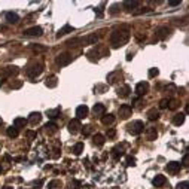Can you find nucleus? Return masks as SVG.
<instances>
[{"mask_svg":"<svg viewBox=\"0 0 189 189\" xmlns=\"http://www.w3.org/2000/svg\"><path fill=\"white\" fill-rule=\"evenodd\" d=\"M130 30L128 28H118V30H115V31H112V34H110V39H109V42H110V46L112 48H121L124 46V45H127V42L130 40Z\"/></svg>","mask_w":189,"mask_h":189,"instance_id":"obj_1","label":"nucleus"},{"mask_svg":"<svg viewBox=\"0 0 189 189\" xmlns=\"http://www.w3.org/2000/svg\"><path fill=\"white\" fill-rule=\"evenodd\" d=\"M42 72H43V63H37V61H34V63H31L30 66L27 67V70H26V73H27L28 78H31V79H34V78H37L39 74H42Z\"/></svg>","mask_w":189,"mask_h":189,"instance_id":"obj_2","label":"nucleus"},{"mask_svg":"<svg viewBox=\"0 0 189 189\" xmlns=\"http://www.w3.org/2000/svg\"><path fill=\"white\" fill-rule=\"evenodd\" d=\"M127 128H128V133L133 135H139L143 133V130H144V124L142 121H133L131 124L127 125Z\"/></svg>","mask_w":189,"mask_h":189,"instance_id":"obj_3","label":"nucleus"},{"mask_svg":"<svg viewBox=\"0 0 189 189\" xmlns=\"http://www.w3.org/2000/svg\"><path fill=\"white\" fill-rule=\"evenodd\" d=\"M18 72L20 70H18V67H15V66H7V67L2 69V72H0V82H5V79L18 74Z\"/></svg>","mask_w":189,"mask_h":189,"instance_id":"obj_4","label":"nucleus"},{"mask_svg":"<svg viewBox=\"0 0 189 189\" xmlns=\"http://www.w3.org/2000/svg\"><path fill=\"white\" fill-rule=\"evenodd\" d=\"M72 60H73V57L69 54V52H61V54H58L57 58H55V61H57L58 66H67V64L72 63Z\"/></svg>","mask_w":189,"mask_h":189,"instance_id":"obj_5","label":"nucleus"},{"mask_svg":"<svg viewBox=\"0 0 189 189\" xmlns=\"http://www.w3.org/2000/svg\"><path fill=\"white\" fill-rule=\"evenodd\" d=\"M98 39H100V36L97 33H91V34H88L87 37L79 39V42H81L82 45H95V43L98 42Z\"/></svg>","mask_w":189,"mask_h":189,"instance_id":"obj_6","label":"nucleus"},{"mask_svg":"<svg viewBox=\"0 0 189 189\" xmlns=\"http://www.w3.org/2000/svg\"><path fill=\"white\" fill-rule=\"evenodd\" d=\"M118 113H119L121 119H128L130 116H131V113H133V109L128 104H122L121 107H119V110H118Z\"/></svg>","mask_w":189,"mask_h":189,"instance_id":"obj_7","label":"nucleus"},{"mask_svg":"<svg viewBox=\"0 0 189 189\" xmlns=\"http://www.w3.org/2000/svg\"><path fill=\"white\" fill-rule=\"evenodd\" d=\"M148 91H149V83L148 82H139V83L135 85V94L139 95V97L144 95Z\"/></svg>","mask_w":189,"mask_h":189,"instance_id":"obj_8","label":"nucleus"},{"mask_svg":"<svg viewBox=\"0 0 189 189\" xmlns=\"http://www.w3.org/2000/svg\"><path fill=\"white\" fill-rule=\"evenodd\" d=\"M118 81H122V73L121 70H116V72H112V73L107 74V82L109 83H116Z\"/></svg>","mask_w":189,"mask_h":189,"instance_id":"obj_9","label":"nucleus"},{"mask_svg":"<svg viewBox=\"0 0 189 189\" xmlns=\"http://www.w3.org/2000/svg\"><path fill=\"white\" fill-rule=\"evenodd\" d=\"M42 33H43V30H42V27H31V28H27L26 31H24V34L26 36H30V37H36V36H42Z\"/></svg>","mask_w":189,"mask_h":189,"instance_id":"obj_10","label":"nucleus"},{"mask_svg":"<svg viewBox=\"0 0 189 189\" xmlns=\"http://www.w3.org/2000/svg\"><path fill=\"white\" fill-rule=\"evenodd\" d=\"M69 131L70 133H73V134H76L79 130L82 128V125H81V122H79V119H72V121L69 122Z\"/></svg>","mask_w":189,"mask_h":189,"instance_id":"obj_11","label":"nucleus"},{"mask_svg":"<svg viewBox=\"0 0 189 189\" xmlns=\"http://www.w3.org/2000/svg\"><path fill=\"white\" fill-rule=\"evenodd\" d=\"M180 167H182V165H180V162L171 161V162H168V164H167V167H165V170L168 171L170 174H176V173H177V171L180 170Z\"/></svg>","mask_w":189,"mask_h":189,"instance_id":"obj_12","label":"nucleus"},{"mask_svg":"<svg viewBox=\"0 0 189 189\" xmlns=\"http://www.w3.org/2000/svg\"><path fill=\"white\" fill-rule=\"evenodd\" d=\"M168 34H170L168 27H159L155 31V37L156 39H165V37H168Z\"/></svg>","mask_w":189,"mask_h":189,"instance_id":"obj_13","label":"nucleus"},{"mask_svg":"<svg viewBox=\"0 0 189 189\" xmlns=\"http://www.w3.org/2000/svg\"><path fill=\"white\" fill-rule=\"evenodd\" d=\"M89 113V109L87 106H79V107L76 109V116H78V119H85Z\"/></svg>","mask_w":189,"mask_h":189,"instance_id":"obj_14","label":"nucleus"},{"mask_svg":"<svg viewBox=\"0 0 189 189\" xmlns=\"http://www.w3.org/2000/svg\"><path fill=\"white\" fill-rule=\"evenodd\" d=\"M92 113L97 116H103L106 115V107H104V104H102V103H97L94 107H92Z\"/></svg>","mask_w":189,"mask_h":189,"instance_id":"obj_15","label":"nucleus"},{"mask_svg":"<svg viewBox=\"0 0 189 189\" xmlns=\"http://www.w3.org/2000/svg\"><path fill=\"white\" fill-rule=\"evenodd\" d=\"M156 137H158V131H156V128L149 127V128L146 130V139H148L149 142H154V140H156Z\"/></svg>","mask_w":189,"mask_h":189,"instance_id":"obj_16","label":"nucleus"},{"mask_svg":"<svg viewBox=\"0 0 189 189\" xmlns=\"http://www.w3.org/2000/svg\"><path fill=\"white\" fill-rule=\"evenodd\" d=\"M131 92V88L128 85H122L119 89H118V97H121V98H127Z\"/></svg>","mask_w":189,"mask_h":189,"instance_id":"obj_17","label":"nucleus"},{"mask_svg":"<svg viewBox=\"0 0 189 189\" xmlns=\"http://www.w3.org/2000/svg\"><path fill=\"white\" fill-rule=\"evenodd\" d=\"M40 119H42V113H39V112H33V113H30L27 122L36 125V124H39V122H40Z\"/></svg>","mask_w":189,"mask_h":189,"instance_id":"obj_18","label":"nucleus"},{"mask_svg":"<svg viewBox=\"0 0 189 189\" xmlns=\"http://www.w3.org/2000/svg\"><path fill=\"white\" fill-rule=\"evenodd\" d=\"M165 182H167V179H165V176H161V174H158L152 180V185L154 186H156V188H159V186H162V185H165Z\"/></svg>","mask_w":189,"mask_h":189,"instance_id":"obj_19","label":"nucleus"},{"mask_svg":"<svg viewBox=\"0 0 189 189\" xmlns=\"http://www.w3.org/2000/svg\"><path fill=\"white\" fill-rule=\"evenodd\" d=\"M57 130H58V125L55 122H48L45 125V131L48 134H54V133H57Z\"/></svg>","mask_w":189,"mask_h":189,"instance_id":"obj_20","label":"nucleus"},{"mask_svg":"<svg viewBox=\"0 0 189 189\" xmlns=\"http://www.w3.org/2000/svg\"><path fill=\"white\" fill-rule=\"evenodd\" d=\"M124 155V146H116V148L112 149V156H113V159H119L121 156Z\"/></svg>","mask_w":189,"mask_h":189,"instance_id":"obj_21","label":"nucleus"},{"mask_svg":"<svg viewBox=\"0 0 189 189\" xmlns=\"http://www.w3.org/2000/svg\"><path fill=\"white\" fill-rule=\"evenodd\" d=\"M113 122H115V116L112 115V113L102 116V124H103V125H112Z\"/></svg>","mask_w":189,"mask_h":189,"instance_id":"obj_22","label":"nucleus"},{"mask_svg":"<svg viewBox=\"0 0 189 189\" xmlns=\"http://www.w3.org/2000/svg\"><path fill=\"white\" fill-rule=\"evenodd\" d=\"M185 113H177V115H174V118H173V124H174L176 127H180L183 122H185Z\"/></svg>","mask_w":189,"mask_h":189,"instance_id":"obj_23","label":"nucleus"},{"mask_svg":"<svg viewBox=\"0 0 189 189\" xmlns=\"http://www.w3.org/2000/svg\"><path fill=\"white\" fill-rule=\"evenodd\" d=\"M26 125H27V119H26V118H15L14 119V127L17 130L22 128V127H26Z\"/></svg>","mask_w":189,"mask_h":189,"instance_id":"obj_24","label":"nucleus"},{"mask_svg":"<svg viewBox=\"0 0 189 189\" xmlns=\"http://www.w3.org/2000/svg\"><path fill=\"white\" fill-rule=\"evenodd\" d=\"M67 33H73V27H72V26H69V24L58 30V33H57V37H61V36H64V34H67Z\"/></svg>","mask_w":189,"mask_h":189,"instance_id":"obj_25","label":"nucleus"},{"mask_svg":"<svg viewBox=\"0 0 189 189\" xmlns=\"http://www.w3.org/2000/svg\"><path fill=\"white\" fill-rule=\"evenodd\" d=\"M6 21L7 22H11V24H17L18 21H20V17L14 12H7L6 14Z\"/></svg>","mask_w":189,"mask_h":189,"instance_id":"obj_26","label":"nucleus"},{"mask_svg":"<svg viewBox=\"0 0 189 189\" xmlns=\"http://www.w3.org/2000/svg\"><path fill=\"white\" fill-rule=\"evenodd\" d=\"M140 5V2L139 0H127V2H124V6L127 7V9H130V11H133V9H135V7Z\"/></svg>","mask_w":189,"mask_h":189,"instance_id":"obj_27","label":"nucleus"},{"mask_svg":"<svg viewBox=\"0 0 189 189\" xmlns=\"http://www.w3.org/2000/svg\"><path fill=\"white\" fill-rule=\"evenodd\" d=\"M92 140H94V144H97V146H103V144H104V135L100 134V133H97V134H94Z\"/></svg>","mask_w":189,"mask_h":189,"instance_id":"obj_28","label":"nucleus"},{"mask_svg":"<svg viewBox=\"0 0 189 189\" xmlns=\"http://www.w3.org/2000/svg\"><path fill=\"white\" fill-rule=\"evenodd\" d=\"M88 58H89V61H98V58H100V52L97 51V48H94L91 52H88Z\"/></svg>","mask_w":189,"mask_h":189,"instance_id":"obj_29","label":"nucleus"},{"mask_svg":"<svg viewBox=\"0 0 189 189\" xmlns=\"http://www.w3.org/2000/svg\"><path fill=\"white\" fill-rule=\"evenodd\" d=\"M48 116L51 118V119H55V118H58L61 113V107H57V109H51V110H48L46 112Z\"/></svg>","mask_w":189,"mask_h":189,"instance_id":"obj_30","label":"nucleus"},{"mask_svg":"<svg viewBox=\"0 0 189 189\" xmlns=\"http://www.w3.org/2000/svg\"><path fill=\"white\" fill-rule=\"evenodd\" d=\"M148 118L150 119V121H156L158 118H159V112L156 110V109H150L148 112Z\"/></svg>","mask_w":189,"mask_h":189,"instance_id":"obj_31","label":"nucleus"},{"mask_svg":"<svg viewBox=\"0 0 189 189\" xmlns=\"http://www.w3.org/2000/svg\"><path fill=\"white\" fill-rule=\"evenodd\" d=\"M57 83H58V82H57V78H55V76H49V78L46 79V82H45V85L49 87V88H55L57 87Z\"/></svg>","mask_w":189,"mask_h":189,"instance_id":"obj_32","label":"nucleus"},{"mask_svg":"<svg viewBox=\"0 0 189 189\" xmlns=\"http://www.w3.org/2000/svg\"><path fill=\"white\" fill-rule=\"evenodd\" d=\"M6 134H7V137H11V139H17V137H18V130L15 128V127H9L6 131Z\"/></svg>","mask_w":189,"mask_h":189,"instance_id":"obj_33","label":"nucleus"},{"mask_svg":"<svg viewBox=\"0 0 189 189\" xmlns=\"http://www.w3.org/2000/svg\"><path fill=\"white\" fill-rule=\"evenodd\" d=\"M82 150H83V143L79 142V143H76V144L73 146V154H74L76 156H78V155H81V154H82Z\"/></svg>","mask_w":189,"mask_h":189,"instance_id":"obj_34","label":"nucleus"},{"mask_svg":"<svg viewBox=\"0 0 189 189\" xmlns=\"http://www.w3.org/2000/svg\"><path fill=\"white\" fill-rule=\"evenodd\" d=\"M61 186H63L61 180H52V182H49V185H48V189H60Z\"/></svg>","mask_w":189,"mask_h":189,"instance_id":"obj_35","label":"nucleus"},{"mask_svg":"<svg viewBox=\"0 0 189 189\" xmlns=\"http://www.w3.org/2000/svg\"><path fill=\"white\" fill-rule=\"evenodd\" d=\"M177 106H179V100H177V98L168 100V109H171V110H174V109H177Z\"/></svg>","mask_w":189,"mask_h":189,"instance_id":"obj_36","label":"nucleus"},{"mask_svg":"<svg viewBox=\"0 0 189 189\" xmlns=\"http://www.w3.org/2000/svg\"><path fill=\"white\" fill-rule=\"evenodd\" d=\"M31 49H33L34 54H37V52H45V51H46V46H39V45H34Z\"/></svg>","mask_w":189,"mask_h":189,"instance_id":"obj_37","label":"nucleus"},{"mask_svg":"<svg viewBox=\"0 0 189 189\" xmlns=\"http://www.w3.org/2000/svg\"><path fill=\"white\" fill-rule=\"evenodd\" d=\"M107 137L109 139H115L116 137V130L115 128H109L107 130Z\"/></svg>","mask_w":189,"mask_h":189,"instance_id":"obj_38","label":"nucleus"},{"mask_svg":"<svg viewBox=\"0 0 189 189\" xmlns=\"http://www.w3.org/2000/svg\"><path fill=\"white\" fill-rule=\"evenodd\" d=\"M11 87L14 88V89H18V88L22 87V81H15V82H12V83H11Z\"/></svg>","mask_w":189,"mask_h":189,"instance_id":"obj_39","label":"nucleus"},{"mask_svg":"<svg viewBox=\"0 0 189 189\" xmlns=\"http://www.w3.org/2000/svg\"><path fill=\"white\" fill-rule=\"evenodd\" d=\"M91 131H92V127H91V125H88V127H85V128L82 130V134H83V135H89V134H91Z\"/></svg>","mask_w":189,"mask_h":189,"instance_id":"obj_40","label":"nucleus"},{"mask_svg":"<svg viewBox=\"0 0 189 189\" xmlns=\"http://www.w3.org/2000/svg\"><path fill=\"white\" fill-rule=\"evenodd\" d=\"M158 73H159L158 69H150L149 70V78H155V76H158Z\"/></svg>","mask_w":189,"mask_h":189,"instance_id":"obj_41","label":"nucleus"},{"mask_svg":"<svg viewBox=\"0 0 189 189\" xmlns=\"http://www.w3.org/2000/svg\"><path fill=\"white\" fill-rule=\"evenodd\" d=\"M159 107H161V109H167V107H168V100H167V98L161 100V102H159Z\"/></svg>","mask_w":189,"mask_h":189,"instance_id":"obj_42","label":"nucleus"},{"mask_svg":"<svg viewBox=\"0 0 189 189\" xmlns=\"http://www.w3.org/2000/svg\"><path fill=\"white\" fill-rule=\"evenodd\" d=\"M54 154H52V158L54 159H57V158H60V148L57 146V148H54V150H52Z\"/></svg>","mask_w":189,"mask_h":189,"instance_id":"obj_43","label":"nucleus"},{"mask_svg":"<svg viewBox=\"0 0 189 189\" xmlns=\"http://www.w3.org/2000/svg\"><path fill=\"white\" fill-rule=\"evenodd\" d=\"M127 165H130V167L135 165V158H133V156H128V158H127Z\"/></svg>","mask_w":189,"mask_h":189,"instance_id":"obj_44","label":"nucleus"},{"mask_svg":"<svg viewBox=\"0 0 189 189\" xmlns=\"http://www.w3.org/2000/svg\"><path fill=\"white\" fill-rule=\"evenodd\" d=\"M79 186H81V182H78V180H73L70 183V189H79Z\"/></svg>","mask_w":189,"mask_h":189,"instance_id":"obj_45","label":"nucleus"},{"mask_svg":"<svg viewBox=\"0 0 189 189\" xmlns=\"http://www.w3.org/2000/svg\"><path fill=\"white\" fill-rule=\"evenodd\" d=\"M189 183L188 182H180L179 185H177V189H189Z\"/></svg>","mask_w":189,"mask_h":189,"instance_id":"obj_46","label":"nucleus"},{"mask_svg":"<svg viewBox=\"0 0 189 189\" xmlns=\"http://www.w3.org/2000/svg\"><path fill=\"white\" fill-rule=\"evenodd\" d=\"M167 91H170V94H174V92H176V85L170 83L168 87H167Z\"/></svg>","mask_w":189,"mask_h":189,"instance_id":"obj_47","label":"nucleus"},{"mask_svg":"<svg viewBox=\"0 0 189 189\" xmlns=\"http://www.w3.org/2000/svg\"><path fill=\"white\" fill-rule=\"evenodd\" d=\"M188 159H189V156H188V154L183 156V161H182V165L183 167H188Z\"/></svg>","mask_w":189,"mask_h":189,"instance_id":"obj_48","label":"nucleus"},{"mask_svg":"<svg viewBox=\"0 0 189 189\" xmlns=\"http://www.w3.org/2000/svg\"><path fill=\"white\" fill-rule=\"evenodd\" d=\"M26 135H27L28 139H34V137H36V133H33V131H27Z\"/></svg>","mask_w":189,"mask_h":189,"instance_id":"obj_49","label":"nucleus"},{"mask_svg":"<svg viewBox=\"0 0 189 189\" xmlns=\"http://www.w3.org/2000/svg\"><path fill=\"white\" fill-rule=\"evenodd\" d=\"M118 12H119V9H118V5L112 6V9H110V14H118Z\"/></svg>","mask_w":189,"mask_h":189,"instance_id":"obj_50","label":"nucleus"},{"mask_svg":"<svg viewBox=\"0 0 189 189\" xmlns=\"http://www.w3.org/2000/svg\"><path fill=\"white\" fill-rule=\"evenodd\" d=\"M168 5H170V6H179V5H180V2H174V0H173V2H168Z\"/></svg>","mask_w":189,"mask_h":189,"instance_id":"obj_51","label":"nucleus"},{"mask_svg":"<svg viewBox=\"0 0 189 189\" xmlns=\"http://www.w3.org/2000/svg\"><path fill=\"white\" fill-rule=\"evenodd\" d=\"M95 89H97V91H102V92H103V91L106 89V87H103V85H98V87L95 88Z\"/></svg>","mask_w":189,"mask_h":189,"instance_id":"obj_52","label":"nucleus"},{"mask_svg":"<svg viewBox=\"0 0 189 189\" xmlns=\"http://www.w3.org/2000/svg\"><path fill=\"white\" fill-rule=\"evenodd\" d=\"M143 39H146V36H143V34H137V40H143Z\"/></svg>","mask_w":189,"mask_h":189,"instance_id":"obj_53","label":"nucleus"},{"mask_svg":"<svg viewBox=\"0 0 189 189\" xmlns=\"http://www.w3.org/2000/svg\"><path fill=\"white\" fill-rule=\"evenodd\" d=\"M2 122H3V121H2V118H0V125H2Z\"/></svg>","mask_w":189,"mask_h":189,"instance_id":"obj_54","label":"nucleus"}]
</instances>
